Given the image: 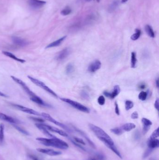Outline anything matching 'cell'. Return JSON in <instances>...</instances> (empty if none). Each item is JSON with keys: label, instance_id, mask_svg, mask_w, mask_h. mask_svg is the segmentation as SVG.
<instances>
[{"label": "cell", "instance_id": "f546056e", "mask_svg": "<svg viewBox=\"0 0 159 160\" xmlns=\"http://www.w3.org/2000/svg\"><path fill=\"white\" fill-rule=\"evenodd\" d=\"M141 31L139 29H136L135 33L132 35L131 37V39L132 40H136L139 38V37L141 36Z\"/></svg>", "mask_w": 159, "mask_h": 160}, {"label": "cell", "instance_id": "1f68e13d", "mask_svg": "<svg viewBox=\"0 0 159 160\" xmlns=\"http://www.w3.org/2000/svg\"><path fill=\"white\" fill-rule=\"evenodd\" d=\"M133 103L130 100H127L125 102V108L127 111H128L133 107Z\"/></svg>", "mask_w": 159, "mask_h": 160}, {"label": "cell", "instance_id": "836d02e7", "mask_svg": "<svg viewBox=\"0 0 159 160\" xmlns=\"http://www.w3.org/2000/svg\"><path fill=\"white\" fill-rule=\"evenodd\" d=\"M72 12L71 9L69 7H66L61 12V14L63 16H67L70 14Z\"/></svg>", "mask_w": 159, "mask_h": 160}, {"label": "cell", "instance_id": "5bb4252c", "mask_svg": "<svg viewBox=\"0 0 159 160\" xmlns=\"http://www.w3.org/2000/svg\"><path fill=\"white\" fill-rule=\"evenodd\" d=\"M141 122L143 124V133L145 134L149 131L151 126H152V122L147 118H142Z\"/></svg>", "mask_w": 159, "mask_h": 160}, {"label": "cell", "instance_id": "7c38bea8", "mask_svg": "<svg viewBox=\"0 0 159 160\" xmlns=\"http://www.w3.org/2000/svg\"><path fill=\"white\" fill-rule=\"evenodd\" d=\"M46 2L40 0H28V4L34 9H38L43 6Z\"/></svg>", "mask_w": 159, "mask_h": 160}, {"label": "cell", "instance_id": "4fadbf2b", "mask_svg": "<svg viewBox=\"0 0 159 160\" xmlns=\"http://www.w3.org/2000/svg\"><path fill=\"white\" fill-rule=\"evenodd\" d=\"M0 120L5 121L6 122H9L13 124H17L20 123V121L18 120L1 112H0Z\"/></svg>", "mask_w": 159, "mask_h": 160}, {"label": "cell", "instance_id": "9a60e30c", "mask_svg": "<svg viewBox=\"0 0 159 160\" xmlns=\"http://www.w3.org/2000/svg\"><path fill=\"white\" fill-rule=\"evenodd\" d=\"M12 39L13 43L15 45L18 46H25L28 44V42L27 41L19 37H13Z\"/></svg>", "mask_w": 159, "mask_h": 160}, {"label": "cell", "instance_id": "3957f363", "mask_svg": "<svg viewBox=\"0 0 159 160\" xmlns=\"http://www.w3.org/2000/svg\"><path fill=\"white\" fill-rule=\"evenodd\" d=\"M89 128L95 133L98 139H100L104 144H109L110 145H114V141L112 139V138L102 129L91 124H89Z\"/></svg>", "mask_w": 159, "mask_h": 160}, {"label": "cell", "instance_id": "bcb514c9", "mask_svg": "<svg viewBox=\"0 0 159 160\" xmlns=\"http://www.w3.org/2000/svg\"><path fill=\"white\" fill-rule=\"evenodd\" d=\"M146 88V85L145 83H141L139 86V88L141 90H144Z\"/></svg>", "mask_w": 159, "mask_h": 160}, {"label": "cell", "instance_id": "cb8c5ba5", "mask_svg": "<svg viewBox=\"0 0 159 160\" xmlns=\"http://www.w3.org/2000/svg\"><path fill=\"white\" fill-rule=\"evenodd\" d=\"M120 92V88L118 85H115L114 87V90L112 93H111V98H110L114 99L115 97L117 96Z\"/></svg>", "mask_w": 159, "mask_h": 160}, {"label": "cell", "instance_id": "7402d4cb", "mask_svg": "<svg viewBox=\"0 0 159 160\" xmlns=\"http://www.w3.org/2000/svg\"><path fill=\"white\" fill-rule=\"evenodd\" d=\"M120 1L119 0H115V1H114L112 3L111 5H110L109 7V12H113V11H114V10L117 8L118 7V5L120 4Z\"/></svg>", "mask_w": 159, "mask_h": 160}, {"label": "cell", "instance_id": "816d5d0a", "mask_svg": "<svg viewBox=\"0 0 159 160\" xmlns=\"http://www.w3.org/2000/svg\"><path fill=\"white\" fill-rule=\"evenodd\" d=\"M127 0H122V1H121V2L122 3H126V1H127Z\"/></svg>", "mask_w": 159, "mask_h": 160}, {"label": "cell", "instance_id": "11a10c76", "mask_svg": "<svg viewBox=\"0 0 159 160\" xmlns=\"http://www.w3.org/2000/svg\"><path fill=\"white\" fill-rule=\"evenodd\" d=\"M97 2H98V3H99V2L100 1V0H97Z\"/></svg>", "mask_w": 159, "mask_h": 160}, {"label": "cell", "instance_id": "7a4b0ae2", "mask_svg": "<svg viewBox=\"0 0 159 160\" xmlns=\"http://www.w3.org/2000/svg\"><path fill=\"white\" fill-rule=\"evenodd\" d=\"M11 78L16 83H18V85H20L22 88L24 90V91L27 94L28 96H30V99L31 101H33L35 103H37L38 105H42V106H47L48 105L47 104L43 102V100H42L41 98H40L34 93L33 92L30 90L27 85H26L25 83L22 81L21 79L16 77L14 76H11Z\"/></svg>", "mask_w": 159, "mask_h": 160}, {"label": "cell", "instance_id": "60d3db41", "mask_svg": "<svg viewBox=\"0 0 159 160\" xmlns=\"http://www.w3.org/2000/svg\"><path fill=\"white\" fill-rule=\"evenodd\" d=\"M96 157L98 160H105L106 157L103 154L97 153L96 155Z\"/></svg>", "mask_w": 159, "mask_h": 160}, {"label": "cell", "instance_id": "74e56055", "mask_svg": "<svg viewBox=\"0 0 159 160\" xmlns=\"http://www.w3.org/2000/svg\"><path fill=\"white\" fill-rule=\"evenodd\" d=\"M73 139H74L73 140H74V142H76V143H78L79 144H82V145H85V142L83 140V139H82L78 138V137H74Z\"/></svg>", "mask_w": 159, "mask_h": 160}, {"label": "cell", "instance_id": "d6a6232c", "mask_svg": "<svg viewBox=\"0 0 159 160\" xmlns=\"http://www.w3.org/2000/svg\"><path fill=\"white\" fill-rule=\"evenodd\" d=\"M147 93L146 92L141 91L139 93L138 97L139 100H141V101H145L147 99Z\"/></svg>", "mask_w": 159, "mask_h": 160}, {"label": "cell", "instance_id": "b9f144b4", "mask_svg": "<svg viewBox=\"0 0 159 160\" xmlns=\"http://www.w3.org/2000/svg\"><path fill=\"white\" fill-rule=\"evenodd\" d=\"M31 118L33 120L35 121L36 122H40V123H43L45 121L43 120V119L41 118H33V117H31Z\"/></svg>", "mask_w": 159, "mask_h": 160}, {"label": "cell", "instance_id": "ee69618b", "mask_svg": "<svg viewBox=\"0 0 159 160\" xmlns=\"http://www.w3.org/2000/svg\"><path fill=\"white\" fill-rule=\"evenodd\" d=\"M115 113L116 114L118 115H119L120 114V110H119V108H118V105L117 102H115Z\"/></svg>", "mask_w": 159, "mask_h": 160}, {"label": "cell", "instance_id": "f907efd6", "mask_svg": "<svg viewBox=\"0 0 159 160\" xmlns=\"http://www.w3.org/2000/svg\"><path fill=\"white\" fill-rule=\"evenodd\" d=\"M156 83L157 87H159V80H158V79H157L156 81Z\"/></svg>", "mask_w": 159, "mask_h": 160}, {"label": "cell", "instance_id": "603a6c76", "mask_svg": "<svg viewBox=\"0 0 159 160\" xmlns=\"http://www.w3.org/2000/svg\"><path fill=\"white\" fill-rule=\"evenodd\" d=\"M105 145L106 146V147L111 149L114 153L116 154V155H117L118 157H120V159H122V155H121V154L120 153V152L118 150L117 148H116V147L114 145H110L109 144H105Z\"/></svg>", "mask_w": 159, "mask_h": 160}, {"label": "cell", "instance_id": "8992f818", "mask_svg": "<svg viewBox=\"0 0 159 160\" xmlns=\"http://www.w3.org/2000/svg\"><path fill=\"white\" fill-rule=\"evenodd\" d=\"M41 115L42 117H43V118L45 119L46 120L49 121V122L56 124L57 126L60 127L61 128L66 130L67 132H70V133H71L72 132V131L65 124H63L60 122H58V121L55 120L54 118H53L50 115L46 114V113H42Z\"/></svg>", "mask_w": 159, "mask_h": 160}, {"label": "cell", "instance_id": "d4e9b609", "mask_svg": "<svg viewBox=\"0 0 159 160\" xmlns=\"http://www.w3.org/2000/svg\"><path fill=\"white\" fill-rule=\"evenodd\" d=\"M145 31L147 34L151 38H154L155 37V34L153 28L149 25H147L145 26Z\"/></svg>", "mask_w": 159, "mask_h": 160}, {"label": "cell", "instance_id": "4316f807", "mask_svg": "<svg viewBox=\"0 0 159 160\" xmlns=\"http://www.w3.org/2000/svg\"><path fill=\"white\" fill-rule=\"evenodd\" d=\"M4 125L3 124H0V143H3L4 139Z\"/></svg>", "mask_w": 159, "mask_h": 160}, {"label": "cell", "instance_id": "f6af8a7d", "mask_svg": "<svg viewBox=\"0 0 159 160\" xmlns=\"http://www.w3.org/2000/svg\"><path fill=\"white\" fill-rule=\"evenodd\" d=\"M154 107L157 111H159V99L158 98L156 100L154 103Z\"/></svg>", "mask_w": 159, "mask_h": 160}, {"label": "cell", "instance_id": "44dd1931", "mask_svg": "<svg viewBox=\"0 0 159 160\" xmlns=\"http://www.w3.org/2000/svg\"><path fill=\"white\" fill-rule=\"evenodd\" d=\"M135 124L132 123L125 124L121 127V129L123 130V131H126V132L131 131L132 130L135 129Z\"/></svg>", "mask_w": 159, "mask_h": 160}, {"label": "cell", "instance_id": "681fc988", "mask_svg": "<svg viewBox=\"0 0 159 160\" xmlns=\"http://www.w3.org/2000/svg\"><path fill=\"white\" fill-rule=\"evenodd\" d=\"M0 96H2V97H7V96L5 94L3 93V92H1L0 91Z\"/></svg>", "mask_w": 159, "mask_h": 160}, {"label": "cell", "instance_id": "f5cc1de1", "mask_svg": "<svg viewBox=\"0 0 159 160\" xmlns=\"http://www.w3.org/2000/svg\"><path fill=\"white\" fill-rule=\"evenodd\" d=\"M149 160H156V159L154 158H151L150 159H149Z\"/></svg>", "mask_w": 159, "mask_h": 160}, {"label": "cell", "instance_id": "db71d44e", "mask_svg": "<svg viewBox=\"0 0 159 160\" xmlns=\"http://www.w3.org/2000/svg\"><path fill=\"white\" fill-rule=\"evenodd\" d=\"M85 1H88V2H89V1H91L93 0H85Z\"/></svg>", "mask_w": 159, "mask_h": 160}, {"label": "cell", "instance_id": "52a82bcc", "mask_svg": "<svg viewBox=\"0 0 159 160\" xmlns=\"http://www.w3.org/2000/svg\"><path fill=\"white\" fill-rule=\"evenodd\" d=\"M13 107H15L16 109L22 111L26 114H30L34 115L36 116H40L41 114L35 110H33L32 109L29 108L28 107H24L21 105H16V104H12Z\"/></svg>", "mask_w": 159, "mask_h": 160}, {"label": "cell", "instance_id": "8d00e7d4", "mask_svg": "<svg viewBox=\"0 0 159 160\" xmlns=\"http://www.w3.org/2000/svg\"><path fill=\"white\" fill-rule=\"evenodd\" d=\"M159 128H157L156 130L154 131V132H153L152 135H151L150 138H151V139H157V138L159 137Z\"/></svg>", "mask_w": 159, "mask_h": 160}, {"label": "cell", "instance_id": "7bdbcfd3", "mask_svg": "<svg viewBox=\"0 0 159 160\" xmlns=\"http://www.w3.org/2000/svg\"><path fill=\"white\" fill-rule=\"evenodd\" d=\"M131 118L132 119H137L139 118V115L137 111H135L131 115Z\"/></svg>", "mask_w": 159, "mask_h": 160}, {"label": "cell", "instance_id": "ffe728a7", "mask_svg": "<svg viewBox=\"0 0 159 160\" xmlns=\"http://www.w3.org/2000/svg\"><path fill=\"white\" fill-rule=\"evenodd\" d=\"M74 128H75V130L76 131V132L78 133L79 134H80V135H81L83 137L85 138V139L89 143L91 146V147H93V148H95V145L93 143V142L91 141V140L89 139V137H88L87 134H85L82 131L78 129V128H76V127H74Z\"/></svg>", "mask_w": 159, "mask_h": 160}, {"label": "cell", "instance_id": "ac0fdd59", "mask_svg": "<svg viewBox=\"0 0 159 160\" xmlns=\"http://www.w3.org/2000/svg\"><path fill=\"white\" fill-rule=\"evenodd\" d=\"M66 38V36H64L61 38L58 39V40L51 43V44H49L46 47V49L52 48V47H57L60 46Z\"/></svg>", "mask_w": 159, "mask_h": 160}, {"label": "cell", "instance_id": "8fae6325", "mask_svg": "<svg viewBox=\"0 0 159 160\" xmlns=\"http://www.w3.org/2000/svg\"><path fill=\"white\" fill-rule=\"evenodd\" d=\"M101 67V62L99 60H95L90 64L88 69L91 73H94L100 69Z\"/></svg>", "mask_w": 159, "mask_h": 160}, {"label": "cell", "instance_id": "83f0119b", "mask_svg": "<svg viewBox=\"0 0 159 160\" xmlns=\"http://www.w3.org/2000/svg\"><path fill=\"white\" fill-rule=\"evenodd\" d=\"M66 73L67 75H70V74L73 73L74 71V65L72 63H70L68 64L66 67Z\"/></svg>", "mask_w": 159, "mask_h": 160}, {"label": "cell", "instance_id": "5b68a950", "mask_svg": "<svg viewBox=\"0 0 159 160\" xmlns=\"http://www.w3.org/2000/svg\"><path fill=\"white\" fill-rule=\"evenodd\" d=\"M28 79L30 80V81H32L34 84H35V85H37V86L39 87L40 88H41V89H43V90H45V91L50 94L51 95H52L53 96H54L55 97H56V98L58 97L57 94L54 92L52 90H51L47 86V85H46L45 83L40 81V80L36 79L35 78L32 77H30V76H28Z\"/></svg>", "mask_w": 159, "mask_h": 160}, {"label": "cell", "instance_id": "484cf974", "mask_svg": "<svg viewBox=\"0 0 159 160\" xmlns=\"http://www.w3.org/2000/svg\"><path fill=\"white\" fill-rule=\"evenodd\" d=\"M136 55L135 52H132L131 53V66L132 68H135L137 63Z\"/></svg>", "mask_w": 159, "mask_h": 160}, {"label": "cell", "instance_id": "ba28073f", "mask_svg": "<svg viewBox=\"0 0 159 160\" xmlns=\"http://www.w3.org/2000/svg\"><path fill=\"white\" fill-rule=\"evenodd\" d=\"M70 53V50L69 48H64V49L59 52L55 57V59L58 61H62L66 59Z\"/></svg>", "mask_w": 159, "mask_h": 160}, {"label": "cell", "instance_id": "277c9868", "mask_svg": "<svg viewBox=\"0 0 159 160\" xmlns=\"http://www.w3.org/2000/svg\"><path fill=\"white\" fill-rule=\"evenodd\" d=\"M60 99L63 102L66 103H67L70 105L71 106L74 107L78 111H81L85 112V113H87V114L90 113V109L89 108H88L87 107L84 106V105H82L78 102L73 101L70 99L66 98H60Z\"/></svg>", "mask_w": 159, "mask_h": 160}, {"label": "cell", "instance_id": "4dcf8cb0", "mask_svg": "<svg viewBox=\"0 0 159 160\" xmlns=\"http://www.w3.org/2000/svg\"><path fill=\"white\" fill-rule=\"evenodd\" d=\"M13 126L19 132H20L22 134L26 135H29L30 133H28V132H27V131L24 129L23 128H21V127L19 126L16 125V124H13Z\"/></svg>", "mask_w": 159, "mask_h": 160}, {"label": "cell", "instance_id": "d6986e66", "mask_svg": "<svg viewBox=\"0 0 159 160\" xmlns=\"http://www.w3.org/2000/svg\"><path fill=\"white\" fill-rule=\"evenodd\" d=\"M3 54H4L6 56L9 57V58H11V59H14V60H16L17 62H21V63H24V62H26V61L24 59H21L20 58H18V57L16 56L14 54H13L11 53H10V52H7V51H3Z\"/></svg>", "mask_w": 159, "mask_h": 160}, {"label": "cell", "instance_id": "ab89813d", "mask_svg": "<svg viewBox=\"0 0 159 160\" xmlns=\"http://www.w3.org/2000/svg\"><path fill=\"white\" fill-rule=\"evenodd\" d=\"M81 96L83 98L86 99V100H89L90 99V96L87 92L85 91H82L81 93Z\"/></svg>", "mask_w": 159, "mask_h": 160}, {"label": "cell", "instance_id": "6da1fadb", "mask_svg": "<svg viewBox=\"0 0 159 160\" xmlns=\"http://www.w3.org/2000/svg\"><path fill=\"white\" fill-rule=\"evenodd\" d=\"M36 139L41 144L48 147H53L60 149H67L69 148L68 144L66 142L55 137L51 138L39 137Z\"/></svg>", "mask_w": 159, "mask_h": 160}, {"label": "cell", "instance_id": "9f6ffc18", "mask_svg": "<svg viewBox=\"0 0 159 160\" xmlns=\"http://www.w3.org/2000/svg\"><path fill=\"white\" fill-rule=\"evenodd\" d=\"M95 160V159H91V160Z\"/></svg>", "mask_w": 159, "mask_h": 160}, {"label": "cell", "instance_id": "30bf717a", "mask_svg": "<svg viewBox=\"0 0 159 160\" xmlns=\"http://www.w3.org/2000/svg\"><path fill=\"white\" fill-rule=\"evenodd\" d=\"M43 126L45 127V128H46L49 131H51V132H54L55 133H58L59 135L64 136V137H68V134L66 133V132L59 129L58 128H56L52 126H49L48 124H45L42 123Z\"/></svg>", "mask_w": 159, "mask_h": 160}, {"label": "cell", "instance_id": "e0dca14e", "mask_svg": "<svg viewBox=\"0 0 159 160\" xmlns=\"http://www.w3.org/2000/svg\"><path fill=\"white\" fill-rule=\"evenodd\" d=\"M36 126L37 127V128H38L45 135L47 136L48 137H49L50 138H54V137H55V136L53 135L52 134H51L49 133V131L43 126L42 123L36 124Z\"/></svg>", "mask_w": 159, "mask_h": 160}, {"label": "cell", "instance_id": "f35d334b", "mask_svg": "<svg viewBox=\"0 0 159 160\" xmlns=\"http://www.w3.org/2000/svg\"><path fill=\"white\" fill-rule=\"evenodd\" d=\"M105 98L104 96H99L97 99V102L99 103V105H104L105 103Z\"/></svg>", "mask_w": 159, "mask_h": 160}, {"label": "cell", "instance_id": "d590c367", "mask_svg": "<svg viewBox=\"0 0 159 160\" xmlns=\"http://www.w3.org/2000/svg\"><path fill=\"white\" fill-rule=\"evenodd\" d=\"M153 151V149H151L150 148H148L147 150H145V153L143 154V159H145L147 157L150 155L151 153H152Z\"/></svg>", "mask_w": 159, "mask_h": 160}, {"label": "cell", "instance_id": "9c48e42d", "mask_svg": "<svg viewBox=\"0 0 159 160\" xmlns=\"http://www.w3.org/2000/svg\"><path fill=\"white\" fill-rule=\"evenodd\" d=\"M37 151L40 153L46 154L47 155L50 156H58L61 155L62 154V152L58 151H55L51 149H47V148H38L37 149Z\"/></svg>", "mask_w": 159, "mask_h": 160}, {"label": "cell", "instance_id": "e575fe53", "mask_svg": "<svg viewBox=\"0 0 159 160\" xmlns=\"http://www.w3.org/2000/svg\"><path fill=\"white\" fill-rule=\"evenodd\" d=\"M28 157L31 160H43L42 157H39L36 155H34V154H29Z\"/></svg>", "mask_w": 159, "mask_h": 160}, {"label": "cell", "instance_id": "2e32d148", "mask_svg": "<svg viewBox=\"0 0 159 160\" xmlns=\"http://www.w3.org/2000/svg\"><path fill=\"white\" fill-rule=\"evenodd\" d=\"M147 143L148 148L153 150L159 147V140L157 139H151L149 138Z\"/></svg>", "mask_w": 159, "mask_h": 160}, {"label": "cell", "instance_id": "7dc6e473", "mask_svg": "<svg viewBox=\"0 0 159 160\" xmlns=\"http://www.w3.org/2000/svg\"><path fill=\"white\" fill-rule=\"evenodd\" d=\"M103 94H104V95H105V96H106V97L111 98V93L107 92V91H104Z\"/></svg>", "mask_w": 159, "mask_h": 160}, {"label": "cell", "instance_id": "f1b7e54d", "mask_svg": "<svg viewBox=\"0 0 159 160\" xmlns=\"http://www.w3.org/2000/svg\"><path fill=\"white\" fill-rule=\"evenodd\" d=\"M111 132L114 134H116L117 135H120L123 133V131L121 129V127H116V128H112L111 129Z\"/></svg>", "mask_w": 159, "mask_h": 160}, {"label": "cell", "instance_id": "c3c4849f", "mask_svg": "<svg viewBox=\"0 0 159 160\" xmlns=\"http://www.w3.org/2000/svg\"><path fill=\"white\" fill-rule=\"evenodd\" d=\"M135 139H139V132L138 131H136V132H135Z\"/></svg>", "mask_w": 159, "mask_h": 160}]
</instances>
